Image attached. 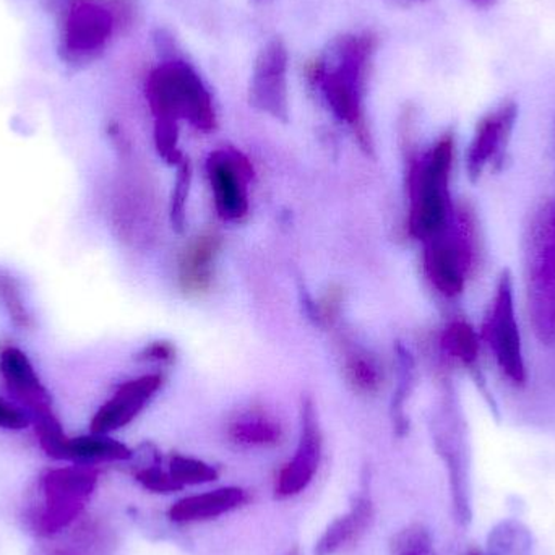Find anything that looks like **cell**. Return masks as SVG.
Here are the masks:
<instances>
[{
  "label": "cell",
  "instance_id": "cell-1",
  "mask_svg": "<svg viewBox=\"0 0 555 555\" xmlns=\"http://www.w3.org/2000/svg\"><path fill=\"white\" fill-rule=\"evenodd\" d=\"M374 49V36L367 33L338 36L310 67V80L320 87L330 109L364 143L369 137L362 104Z\"/></svg>",
  "mask_w": 555,
  "mask_h": 555
},
{
  "label": "cell",
  "instance_id": "cell-2",
  "mask_svg": "<svg viewBox=\"0 0 555 555\" xmlns=\"http://www.w3.org/2000/svg\"><path fill=\"white\" fill-rule=\"evenodd\" d=\"M524 272L528 312L543 345L555 341V204L533 211L524 236Z\"/></svg>",
  "mask_w": 555,
  "mask_h": 555
},
{
  "label": "cell",
  "instance_id": "cell-3",
  "mask_svg": "<svg viewBox=\"0 0 555 555\" xmlns=\"http://www.w3.org/2000/svg\"><path fill=\"white\" fill-rule=\"evenodd\" d=\"M453 152L455 142L447 133L429 153L411 163L408 176L410 231L424 243L442 233L453 215L449 192Z\"/></svg>",
  "mask_w": 555,
  "mask_h": 555
},
{
  "label": "cell",
  "instance_id": "cell-4",
  "mask_svg": "<svg viewBox=\"0 0 555 555\" xmlns=\"http://www.w3.org/2000/svg\"><path fill=\"white\" fill-rule=\"evenodd\" d=\"M146 100L156 119L189 120L205 132L217 126L214 101L204 80L181 59H169L150 74Z\"/></svg>",
  "mask_w": 555,
  "mask_h": 555
},
{
  "label": "cell",
  "instance_id": "cell-5",
  "mask_svg": "<svg viewBox=\"0 0 555 555\" xmlns=\"http://www.w3.org/2000/svg\"><path fill=\"white\" fill-rule=\"evenodd\" d=\"M98 486V472L87 465L49 469L39 481V504L33 508L31 528L52 538L68 530L83 514Z\"/></svg>",
  "mask_w": 555,
  "mask_h": 555
},
{
  "label": "cell",
  "instance_id": "cell-6",
  "mask_svg": "<svg viewBox=\"0 0 555 555\" xmlns=\"http://www.w3.org/2000/svg\"><path fill=\"white\" fill-rule=\"evenodd\" d=\"M478 237L475 215L469 208H453L442 233L426 243L424 269L433 286L446 297H456L465 289L475 267Z\"/></svg>",
  "mask_w": 555,
  "mask_h": 555
},
{
  "label": "cell",
  "instance_id": "cell-7",
  "mask_svg": "<svg viewBox=\"0 0 555 555\" xmlns=\"http://www.w3.org/2000/svg\"><path fill=\"white\" fill-rule=\"evenodd\" d=\"M485 336L505 377L515 385H524L527 382V365L515 315L514 280L508 270L499 276L494 299L486 317Z\"/></svg>",
  "mask_w": 555,
  "mask_h": 555
},
{
  "label": "cell",
  "instance_id": "cell-8",
  "mask_svg": "<svg viewBox=\"0 0 555 555\" xmlns=\"http://www.w3.org/2000/svg\"><path fill=\"white\" fill-rule=\"evenodd\" d=\"M436 446L446 463L453 515L462 527H468L473 520L472 460L465 429L455 413H447L440 421Z\"/></svg>",
  "mask_w": 555,
  "mask_h": 555
},
{
  "label": "cell",
  "instance_id": "cell-9",
  "mask_svg": "<svg viewBox=\"0 0 555 555\" xmlns=\"http://www.w3.org/2000/svg\"><path fill=\"white\" fill-rule=\"evenodd\" d=\"M114 13L93 0L68 3L62 23V51L70 61H88L103 51L114 31Z\"/></svg>",
  "mask_w": 555,
  "mask_h": 555
},
{
  "label": "cell",
  "instance_id": "cell-10",
  "mask_svg": "<svg viewBox=\"0 0 555 555\" xmlns=\"http://www.w3.org/2000/svg\"><path fill=\"white\" fill-rule=\"evenodd\" d=\"M517 117V104L507 100L479 120L466 153V171L473 182L479 181L488 169L502 168Z\"/></svg>",
  "mask_w": 555,
  "mask_h": 555
},
{
  "label": "cell",
  "instance_id": "cell-11",
  "mask_svg": "<svg viewBox=\"0 0 555 555\" xmlns=\"http://www.w3.org/2000/svg\"><path fill=\"white\" fill-rule=\"evenodd\" d=\"M287 67L289 54L281 39L263 46L254 64L249 85V101L256 109L276 119H287Z\"/></svg>",
  "mask_w": 555,
  "mask_h": 555
},
{
  "label": "cell",
  "instance_id": "cell-12",
  "mask_svg": "<svg viewBox=\"0 0 555 555\" xmlns=\"http://www.w3.org/2000/svg\"><path fill=\"white\" fill-rule=\"evenodd\" d=\"M322 459V434L312 404L306 403L302 410V429L296 453L278 473L275 498L280 501L302 494L319 472Z\"/></svg>",
  "mask_w": 555,
  "mask_h": 555
},
{
  "label": "cell",
  "instance_id": "cell-13",
  "mask_svg": "<svg viewBox=\"0 0 555 555\" xmlns=\"http://www.w3.org/2000/svg\"><path fill=\"white\" fill-rule=\"evenodd\" d=\"M215 204L224 220L236 221L249 210L246 181L250 178V166L241 153L217 152L208 162Z\"/></svg>",
  "mask_w": 555,
  "mask_h": 555
},
{
  "label": "cell",
  "instance_id": "cell-14",
  "mask_svg": "<svg viewBox=\"0 0 555 555\" xmlns=\"http://www.w3.org/2000/svg\"><path fill=\"white\" fill-rule=\"evenodd\" d=\"M159 385H162L159 375H145L124 384L116 395L94 414L90 426L91 434L107 436L132 423L149 403L150 398L158 391Z\"/></svg>",
  "mask_w": 555,
  "mask_h": 555
},
{
  "label": "cell",
  "instance_id": "cell-15",
  "mask_svg": "<svg viewBox=\"0 0 555 555\" xmlns=\"http://www.w3.org/2000/svg\"><path fill=\"white\" fill-rule=\"evenodd\" d=\"M0 374L7 390L18 400L31 416L52 411L51 397L39 380L28 356L22 349L7 346L0 351Z\"/></svg>",
  "mask_w": 555,
  "mask_h": 555
},
{
  "label": "cell",
  "instance_id": "cell-16",
  "mask_svg": "<svg viewBox=\"0 0 555 555\" xmlns=\"http://www.w3.org/2000/svg\"><path fill=\"white\" fill-rule=\"evenodd\" d=\"M247 501H249L247 491L230 486V488L215 489L205 494L181 499L171 505L168 517L178 525L201 524V521L214 520L231 514L246 505Z\"/></svg>",
  "mask_w": 555,
  "mask_h": 555
},
{
  "label": "cell",
  "instance_id": "cell-17",
  "mask_svg": "<svg viewBox=\"0 0 555 555\" xmlns=\"http://www.w3.org/2000/svg\"><path fill=\"white\" fill-rule=\"evenodd\" d=\"M374 520V505L367 494H359L351 507L323 531L315 544V555H336L354 546Z\"/></svg>",
  "mask_w": 555,
  "mask_h": 555
},
{
  "label": "cell",
  "instance_id": "cell-18",
  "mask_svg": "<svg viewBox=\"0 0 555 555\" xmlns=\"http://www.w3.org/2000/svg\"><path fill=\"white\" fill-rule=\"evenodd\" d=\"M221 237L202 234L185 247L179 262V283L188 294H204L214 281L215 260L220 253Z\"/></svg>",
  "mask_w": 555,
  "mask_h": 555
},
{
  "label": "cell",
  "instance_id": "cell-19",
  "mask_svg": "<svg viewBox=\"0 0 555 555\" xmlns=\"http://www.w3.org/2000/svg\"><path fill=\"white\" fill-rule=\"evenodd\" d=\"M114 531L101 520H87L72 528L64 538L46 547L42 555H116Z\"/></svg>",
  "mask_w": 555,
  "mask_h": 555
},
{
  "label": "cell",
  "instance_id": "cell-20",
  "mask_svg": "<svg viewBox=\"0 0 555 555\" xmlns=\"http://www.w3.org/2000/svg\"><path fill=\"white\" fill-rule=\"evenodd\" d=\"M228 437L231 442L246 449H267L281 442L283 427L266 411L253 410L231 421Z\"/></svg>",
  "mask_w": 555,
  "mask_h": 555
},
{
  "label": "cell",
  "instance_id": "cell-21",
  "mask_svg": "<svg viewBox=\"0 0 555 555\" xmlns=\"http://www.w3.org/2000/svg\"><path fill=\"white\" fill-rule=\"evenodd\" d=\"M132 459V452L124 443L101 434L68 437L64 460L78 463L126 462Z\"/></svg>",
  "mask_w": 555,
  "mask_h": 555
},
{
  "label": "cell",
  "instance_id": "cell-22",
  "mask_svg": "<svg viewBox=\"0 0 555 555\" xmlns=\"http://www.w3.org/2000/svg\"><path fill=\"white\" fill-rule=\"evenodd\" d=\"M537 540L528 525L517 518L499 521L486 541L488 555H534Z\"/></svg>",
  "mask_w": 555,
  "mask_h": 555
},
{
  "label": "cell",
  "instance_id": "cell-23",
  "mask_svg": "<svg viewBox=\"0 0 555 555\" xmlns=\"http://www.w3.org/2000/svg\"><path fill=\"white\" fill-rule=\"evenodd\" d=\"M442 346L447 354L465 367L478 371L479 336L465 320H453L443 330Z\"/></svg>",
  "mask_w": 555,
  "mask_h": 555
},
{
  "label": "cell",
  "instance_id": "cell-24",
  "mask_svg": "<svg viewBox=\"0 0 555 555\" xmlns=\"http://www.w3.org/2000/svg\"><path fill=\"white\" fill-rule=\"evenodd\" d=\"M346 375L348 380L364 393L377 391L384 378L380 364L365 351L349 352L346 359Z\"/></svg>",
  "mask_w": 555,
  "mask_h": 555
},
{
  "label": "cell",
  "instance_id": "cell-25",
  "mask_svg": "<svg viewBox=\"0 0 555 555\" xmlns=\"http://www.w3.org/2000/svg\"><path fill=\"white\" fill-rule=\"evenodd\" d=\"M169 473L175 481L181 486H201L215 481L218 478L217 468L202 462V460L192 459V456L175 455L169 460Z\"/></svg>",
  "mask_w": 555,
  "mask_h": 555
},
{
  "label": "cell",
  "instance_id": "cell-26",
  "mask_svg": "<svg viewBox=\"0 0 555 555\" xmlns=\"http://www.w3.org/2000/svg\"><path fill=\"white\" fill-rule=\"evenodd\" d=\"M33 420H35L36 437H38L41 449L51 459L64 460L68 437L65 436L64 429H62L61 423H59L54 413L48 411V413L38 414Z\"/></svg>",
  "mask_w": 555,
  "mask_h": 555
},
{
  "label": "cell",
  "instance_id": "cell-27",
  "mask_svg": "<svg viewBox=\"0 0 555 555\" xmlns=\"http://www.w3.org/2000/svg\"><path fill=\"white\" fill-rule=\"evenodd\" d=\"M0 302L16 328H31V313L28 312V307L23 300L20 284L16 283L15 278L5 275V273H0Z\"/></svg>",
  "mask_w": 555,
  "mask_h": 555
},
{
  "label": "cell",
  "instance_id": "cell-28",
  "mask_svg": "<svg viewBox=\"0 0 555 555\" xmlns=\"http://www.w3.org/2000/svg\"><path fill=\"white\" fill-rule=\"evenodd\" d=\"M393 555H436L433 538L423 525H411L393 541Z\"/></svg>",
  "mask_w": 555,
  "mask_h": 555
},
{
  "label": "cell",
  "instance_id": "cell-29",
  "mask_svg": "<svg viewBox=\"0 0 555 555\" xmlns=\"http://www.w3.org/2000/svg\"><path fill=\"white\" fill-rule=\"evenodd\" d=\"M137 482L146 491L155 492V494H172V492L182 491L181 486L175 481L171 473L165 472L162 466L156 463L139 466L133 473Z\"/></svg>",
  "mask_w": 555,
  "mask_h": 555
},
{
  "label": "cell",
  "instance_id": "cell-30",
  "mask_svg": "<svg viewBox=\"0 0 555 555\" xmlns=\"http://www.w3.org/2000/svg\"><path fill=\"white\" fill-rule=\"evenodd\" d=\"M155 139L159 153L169 162H178V122L156 119Z\"/></svg>",
  "mask_w": 555,
  "mask_h": 555
},
{
  "label": "cell",
  "instance_id": "cell-31",
  "mask_svg": "<svg viewBox=\"0 0 555 555\" xmlns=\"http://www.w3.org/2000/svg\"><path fill=\"white\" fill-rule=\"evenodd\" d=\"M191 179V165L184 163L181 169H179L178 182H176L175 195H172V221H175L176 228H179V230H182V224H184V208Z\"/></svg>",
  "mask_w": 555,
  "mask_h": 555
},
{
  "label": "cell",
  "instance_id": "cell-32",
  "mask_svg": "<svg viewBox=\"0 0 555 555\" xmlns=\"http://www.w3.org/2000/svg\"><path fill=\"white\" fill-rule=\"evenodd\" d=\"M29 420L22 410L0 398V429L22 430L28 427Z\"/></svg>",
  "mask_w": 555,
  "mask_h": 555
},
{
  "label": "cell",
  "instance_id": "cell-33",
  "mask_svg": "<svg viewBox=\"0 0 555 555\" xmlns=\"http://www.w3.org/2000/svg\"><path fill=\"white\" fill-rule=\"evenodd\" d=\"M175 351L171 346L166 343H155V345L149 346L145 351L142 352L140 359H146V361L165 362L172 359Z\"/></svg>",
  "mask_w": 555,
  "mask_h": 555
},
{
  "label": "cell",
  "instance_id": "cell-34",
  "mask_svg": "<svg viewBox=\"0 0 555 555\" xmlns=\"http://www.w3.org/2000/svg\"><path fill=\"white\" fill-rule=\"evenodd\" d=\"M472 2H475L478 7H491L495 0H472Z\"/></svg>",
  "mask_w": 555,
  "mask_h": 555
},
{
  "label": "cell",
  "instance_id": "cell-35",
  "mask_svg": "<svg viewBox=\"0 0 555 555\" xmlns=\"http://www.w3.org/2000/svg\"><path fill=\"white\" fill-rule=\"evenodd\" d=\"M286 555H300L299 550L297 547H293V550L287 551Z\"/></svg>",
  "mask_w": 555,
  "mask_h": 555
},
{
  "label": "cell",
  "instance_id": "cell-36",
  "mask_svg": "<svg viewBox=\"0 0 555 555\" xmlns=\"http://www.w3.org/2000/svg\"><path fill=\"white\" fill-rule=\"evenodd\" d=\"M469 555H482V554H479V553H472Z\"/></svg>",
  "mask_w": 555,
  "mask_h": 555
}]
</instances>
